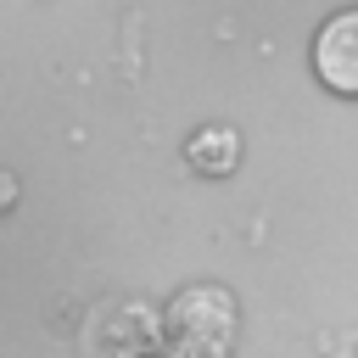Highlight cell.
<instances>
[{"mask_svg":"<svg viewBox=\"0 0 358 358\" xmlns=\"http://www.w3.org/2000/svg\"><path fill=\"white\" fill-rule=\"evenodd\" d=\"M185 162H190L201 179H224V173H235V162H241V134H235L229 123H207V129H196V134L185 140Z\"/></svg>","mask_w":358,"mask_h":358,"instance_id":"obj_3","label":"cell"},{"mask_svg":"<svg viewBox=\"0 0 358 358\" xmlns=\"http://www.w3.org/2000/svg\"><path fill=\"white\" fill-rule=\"evenodd\" d=\"M162 358H190V352H162Z\"/></svg>","mask_w":358,"mask_h":358,"instance_id":"obj_4","label":"cell"},{"mask_svg":"<svg viewBox=\"0 0 358 358\" xmlns=\"http://www.w3.org/2000/svg\"><path fill=\"white\" fill-rule=\"evenodd\" d=\"M162 330H168V347L173 352H190V358H229L235 352V336H241V302L235 291L224 285H185L168 296L162 308Z\"/></svg>","mask_w":358,"mask_h":358,"instance_id":"obj_1","label":"cell"},{"mask_svg":"<svg viewBox=\"0 0 358 358\" xmlns=\"http://www.w3.org/2000/svg\"><path fill=\"white\" fill-rule=\"evenodd\" d=\"M313 78L330 95H358V6L336 11L313 34Z\"/></svg>","mask_w":358,"mask_h":358,"instance_id":"obj_2","label":"cell"}]
</instances>
